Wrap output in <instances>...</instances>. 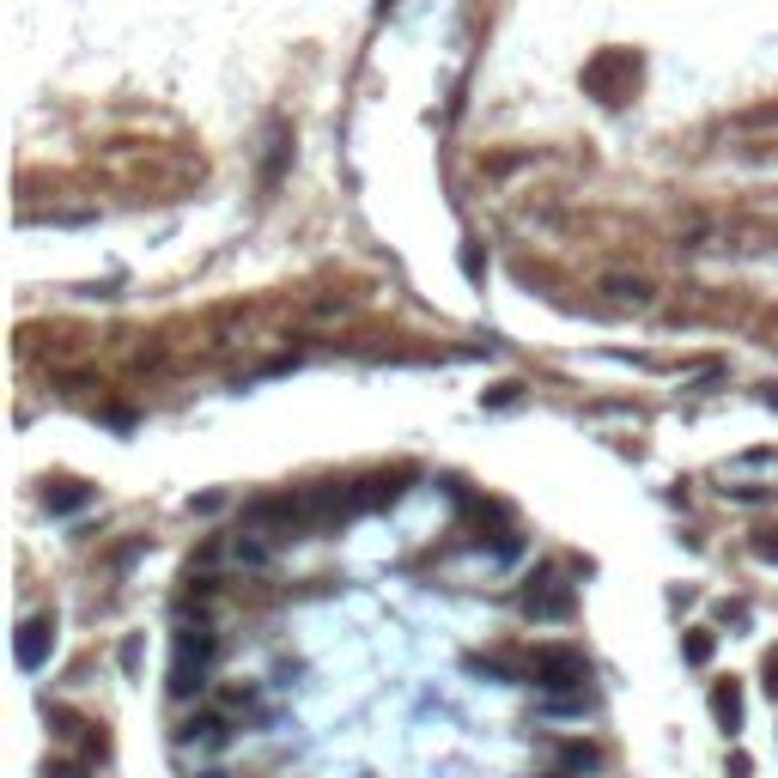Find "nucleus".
Returning <instances> with one entry per match:
<instances>
[{
    "mask_svg": "<svg viewBox=\"0 0 778 778\" xmlns=\"http://www.w3.org/2000/svg\"><path fill=\"white\" fill-rule=\"evenodd\" d=\"M602 292H608L614 304H633V310H651V304H657V286H651V280H639V274H608V280H602Z\"/></svg>",
    "mask_w": 778,
    "mask_h": 778,
    "instance_id": "nucleus-7",
    "label": "nucleus"
},
{
    "mask_svg": "<svg viewBox=\"0 0 778 778\" xmlns=\"http://www.w3.org/2000/svg\"><path fill=\"white\" fill-rule=\"evenodd\" d=\"M55 651V614H31L19 627V669H43Z\"/></svg>",
    "mask_w": 778,
    "mask_h": 778,
    "instance_id": "nucleus-5",
    "label": "nucleus"
},
{
    "mask_svg": "<svg viewBox=\"0 0 778 778\" xmlns=\"http://www.w3.org/2000/svg\"><path fill=\"white\" fill-rule=\"evenodd\" d=\"M49 778H80V772H73V766H49Z\"/></svg>",
    "mask_w": 778,
    "mask_h": 778,
    "instance_id": "nucleus-17",
    "label": "nucleus"
},
{
    "mask_svg": "<svg viewBox=\"0 0 778 778\" xmlns=\"http://www.w3.org/2000/svg\"><path fill=\"white\" fill-rule=\"evenodd\" d=\"M225 560H231V566H250V572H262V566L274 560V541H268V529H250V523H244L238 535L225 541Z\"/></svg>",
    "mask_w": 778,
    "mask_h": 778,
    "instance_id": "nucleus-6",
    "label": "nucleus"
},
{
    "mask_svg": "<svg viewBox=\"0 0 778 778\" xmlns=\"http://www.w3.org/2000/svg\"><path fill=\"white\" fill-rule=\"evenodd\" d=\"M754 554H760V560H778V529H760V541H754Z\"/></svg>",
    "mask_w": 778,
    "mask_h": 778,
    "instance_id": "nucleus-15",
    "label": "nucleus"
},
{
    "mask_svg": "<svg viewBox=\"0 0 778 778\" xmlns=\"http://www.w3.org/2000/svg\"><path fill=\"white\" fill-rule=\"evenodd\" d=\"M201 778H225V772H201Z\"/></svg>",
    "mask_w": 778,
    "mask_h": 778,
    "instance_id": "nucleus-18",
    "label": "nucleus"
},
{
    "mask_svg": "<svg viewBox=\"0 0 778 778\" xmlns=\"http://www.w3.org/2000/svg\"><path fill=\"white\" fill-rule=\"evenodd\" d=\"M712 718H718V730H724V736H736V730H742V693H736V681L712 687Z\"/></svg>",
    "mask_w": 778,
    "mask_h": 778,
    "instance_id": "nucleus-10",
    "label": "nucleus"
},
{
    "mask_svg": "<svg viewBox=\"0 0 778 778\" xmlns=\"http://www.w3.org/2000/svg\"><path fill=\"white\" fill-rule=\"evenodd\" d=\"M43 505H49V511H61V517H67V511H86V505H92V487H80V481H61V487H49V493H43Z\"/></svg>",
    "mask_w": 778,
    "mask_h": 778,
    "instance_id": "nucleus-11",
    "label": "nucleus"
},
{
    "mask_svg": "<svg viewBox=\"0 0 778 778\" xmlns=\"http://www.w3.org/2000/svg\"><path fill=\"white\" fill-rule=\"evenodd\" d=\"M584 86H590V98H602V104H627L633 86H639V55H633V49H602V55L584 67Z\"/></svg>",
    "mask_w": 778,
    "mask_h": 778,
    "instance_id": "nucleus-2",
    "label": "nucleus"
},
{
    "mask_svg": "<svg viewBox=\"0 0 778 778\" xmlns=\"http://www.w3.org/2000/svg\"><path fill=\"white\" fill-rule=\"evenodd\" d=\"M402 469L396 475H371V481H353V511H371V505H389V499H396L402 493Z\"/></svg>",
    "mask_w": 778,
    "mask_h": 778,
    "instance_id": "nucleus-8",
    "label": "nucleus"
},
{
    "mask_svg": "<svg viewBox=\"0 0 778 778\" xmlns=\"http://www.w3.org/2000/svg\"><path fill=\"white\" fill-rule=\"evenodd\" d=\"M529 681H535L541 693H584L590 663H584V651H572V645H541L535 663H529Z\"/></svg>",
    "mask_w": 778,
    "mask_h": 778,
    "instance_id": "nucleus-3",
    "label": "nucleus"
},
{
    "mask_svg": "<svg viewBox=\"0 0 778 778\" xmlns=\"http://www.w3.org/2000/svg\"><path fill=\"white\" fill-rule=\"evenodd\" d=\"M766 693H772V699H778V651H772V657H766Z\"/></svg>",
    "mask_w": 778,
    "mask_h": 778,
    "instance_id": "nucleus-16",
    "label": "nucleus"
},
{
    "mask_svg": "<svg viewBox=\"0 0 778 778\" xmlns=\"http://www.w3.org/2000/svg\"><path fill=\"white\" fill-rule=\"evenodd\" d=\"M286 152H292V134H286V128H274V140H268V165H262V183H268V189L280 183V165H286Z\"/></svg>",
    "mask_w": 778,
    "mask_h": 778,
    "instance_id": "nucleus-13",
    "label": "nucleus"
},
{
    "mask_svg": "<svg viewBox=\"0 0 778 778\" xmlns=\"http://www.w3.org/2000/svg\"><path fill=\"white\" fill-rule=\"evenodd\" d=\"M602 766V748L596 742H566L560 748V772H596Z\"/></svg>",
    "mask_w": 778,
    "mask_h": 778,
    "instance_id": "nucleus-12",
    "label": "nucleus"
},
{
    "mask_svg": "<svg viewBox=\"0 0 778 778\" xmlns=\"http://www.w3.org/2000/svg\"><path fill=\"white\" fill-rule=\"evenodd\" d=\"M183 742H189V748H225V742H231V730H225V718H219V712H201V718H189V724H183Z\"/></svg>",
    "mask_w": 778,
    "mask_h": 778,
    "instance_id": "nucleus-9",
    "label": "nucleus"
},
{
    "mask_svg": "<svg viewBox=\"0 0 778 778\" xmlns=\"http://www.w3.org/2000/svg\"><path fill=\"white\" fill-rule=\"evenodd\" d=\"M681 657H687L693 669H706V663H712V633H687V645H681Z\"/></svg>",
    "mask_w": 778,
    "mask_h": 778,
    "instance_id": "nucleus-14",
    "label": "nucleus"
},
{
    "mask_svg": "<svg viewBox=\"0 0 778 778\" xmlns=\"http://www.w3.org/2000/svg\"><path fill=\"white\" fill-rule=\"evenodd\" d=\"M523 614L529 620H572V584L560 572H535L523 590Z\"/></svg>",
    "mask_w": 778,
    "mask_h": 778,
    "instance_id": "nucleus-4",
    "label": "nucleus"
},
{
    "mask_svg": "<svg viewBox=\"0 0 778 778\" xmlns=\"http://www.w3.org/2000/svg\"><path fill=\"white\" fill-rule=\"evenodd\" d=\"M213 657H219V639L207 620H177V645H171V693L177 699H195L213 675Z\"/></svg>",
    "mask_w": 778,
    "mask_h": 778,
    "instance_id": "nucleus-1",
    "label": "nucleus"
}]
</instances>
